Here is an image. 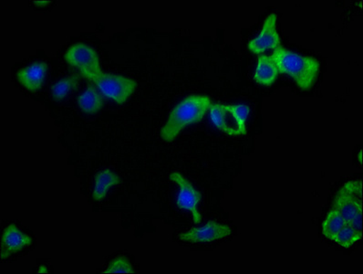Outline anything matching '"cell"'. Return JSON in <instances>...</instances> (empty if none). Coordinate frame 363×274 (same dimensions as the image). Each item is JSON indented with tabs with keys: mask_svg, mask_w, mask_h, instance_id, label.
<instances>
[{
	"mask_svg": "<svg viewBox=\"0 0 363 274\" xmlns=\"http://www.w3.org/2000/svg\"><path fill=\"white\" fill-rule=\"evenodd\" d=\"M231 234V229L227 225L210 221L202 228H196L181 234L179 239L189 242H211L227 238Z\"/></svg>",
	"mask_w": 363,
	"mask_h": 274,
	"instance_id": "9c48e42d",
	"label": "cell"
},
{
	"mask_svg": "<svg viewBox=\"0 0 363 274\" xmlns=\"http://www.w3.org/2000/svg\"><path fill=\"white\" fill-rule=\"evenodd\" d=\"M211 100L206 95H190L182 101L171 111L161 136L164 141L171 142L189 124L200 122L211 106Z\"/></svg>",
	"mask_w": 363,
	"mask_h": 274,
	"instance_id": "6da1fadb",
	"label": "cell"
},
{
	"mask_svg": "<svg viewBox=\"0 0 363 274\" xmlns=\"http://www.w3.org/2000/svg\"><path fill=\"white\" fill-rule=\"evenodd\" d=\"M362 237V231H358L348 223L344 227L340 229L335 237L333 238L334 241L343 248H350L354 245L357 241L361 240Z\"/></svg>",
	"mask_w": 363,
	"mask_h": 274,
	"instance_id": "2e32d148",
	"label": "cell"
},
{
	"mask_svg": "<svg viewBox=\"0 0 363 274\" xmlns=\"http://www.w3.org/2000/svg\"><path fill=\"white\" fill-rule=\"evenodd\" d=\"M66 62L81 70L82 75H100L101 70L97 53L84 44H75L65 53Z\"/></svg>",
	"mask_w": 363,
	"mask_h": 274,
	"instance_id": "8992f818",
	"label": "cell"
},
{
	"mask_svg": "<svg viewBox=\"0 0 363 274\" xmlns=\"http://www.w3.org/2000/svg\"><path fill=\"white\" fill-rule=\"evenodd\" d=\"M333 209L340 212L347 223L355 217L362 214V181H350L342 187L334 200Z\"/></svg>",
	"mask_w": 363,
	"mask_h": 274,
	"instance_id": "5b68a950",
	"label": "cell"
},
{
	"mask_svg": "<svg viewBox=\"0 0 363 274\" xmlns=\"http://www.w3.org/2000/svg\"><path fill=\"white\" fill-rule=\"evenodd\" d=\"M279 69L272 56L260 55L257 60L255 81L257 84L269 86L275 82Z\"/></svg>",
	"mask_w": 363,
	"mask_h": 274,
	"instance_id": "7c38bea8",
	"label": "cell"
},
{
	"mask_svg": "<svg viewBox=\"0 0 363 274\" xmlns=\"http://www.w3.org/2000/svg\"><path fill=\"white\" fill-rule=\"evenodd\" d=\"M352 227L358 229L359 231H362V214H359L355 217L352 221L348 223Z\"/></svg>",
	"mask_w": 363,
	"mask_h": 274,
	"instance_id": "d6986e66",
	"label": "cell"
},
{
	"mask_svg": "<svg viewBox=\"0 0 363 274\" xmlns=\"http://www.w3.org/2000/svg\"><path fill=\"white\" fill-rule=\"evenodd\" d=\"M272 57L279 72L291 76L299 88L308 90L313 86L320 71L316 59L291 52L282 46L274 50Z\"/></svg>",
	"mask_w": 363,
	"mask_h": 274,
	"instance_id": "7a4b0ae2",
	"label": "cell"
},
{
	"mask_svg": "<svg viewBox=\"0 0 363 274\" xmlns=\"http://www.w3.org/2000/svg\"><path fill=\"white\" fill-rule=\"evenodd\" d=\"M47 69L46 63L35 62L17 73L18 82L28 91L36 92L43 84Z\"/></svg>",
	"mask_w": 363,
	"mask_h": 274,
	"instance_id": "8fae6325",
	"label": "cell"
},
{
	"mask_svg": "<svg viewBox=\"0 0 363 274\" xmlns=\"http://www.w3.org/2000/svg\"><path fill=\"white\" fill-rule=\"evenodd\" d=\"M78 104L84 113L95 114L103 107L104 100L100 94H98V92L90 86L78 98Z\"/></svg>",
	"mask_w": 363,
	"mask_h": 274,
	"instance_id": "5bb4252c",
	"label": "cell"
},
{
	"mask_svg": "<svg viewBox=\"0 0 363 274\" xmlns=\"http://www.w3.org/2000/svg\"><path fill=\"white\" fill-rule=\"evenodd\" d=\"M135 273L132 264L128 259L124 257L116 258L111 261L109 266L104 273Z\"/></svg>",
	"mask_w": 363,
	"mask_h": 274,
	"instance_id": "ac0fdd59",
	"label": "cell"
},
{
	"mask_svg": "<svg viewBox=\"0 0 363 274\" xmlns=\"http://www.w3.org/2000/svg\"><path fill=\"white\" fill-rule=\"evenodd\" d=\"M40 270H39V273H43H43H48V272H47V270H46V267H40Z\"/></svg>",
	"mask_w": 363,
	"mask_h": 274,
	"instance_id": "ffe728a7",
	"label": "cell"
},
{
	"mask_svg": "<svg viewBox=\"0 0 363 274\" xmlns=\"http://www.w3.org/2000/svg\"><path fill=\"white\" fill-rule=\"evenodd\" d=\"M277 18L278 17L275 13L267 16L259 36L248 43V49L251 53L260 54L267 50H276L281 46V41L277 31Z\"/></svg>",
	"mask_w": 363,
	"mask_h": 274,
	"instance_id": "ba28073f",
	"label": "cell"
},
{
	"mask_svg": "<svg viewBox=\"0 0 363 274\" xmlns=\"http://www.w3.org/2000/svg\"><path fill=\"white\" fill-rule=\"evenodd\" d=\"M33 240L18 229L14 224L9 225L3 232L1 241V259L18 253L24 248L30 246Z\"/></svg>",
	"mask_w": 363,
	"mask_h": 274,
	"instance_id": "30bf717a",
	"label": "cell"
},
{
	"mask_svg": "<svg viewBox=\"0 0 363 274\" xmlns=\"http://www.w3.org/2000/svg\"><path fill=\"white\" fill-rule=\"evenodd\" d=\"M84 76L85 78L94 81L105 97L113 99L118 104L125 103L127 99L133 94L136 87L135 81L123 77V76L108 75L104 72L97 75H86Z\"/></svg>",
	"mask_w": 363,
	"mask_h": 274,
	"instance_id": "277c9868",
	"label": "cell"
},
{
	"mask_svg": "<svg viewBox=\"0 0 363 274\" xmlns=\"http://www.w3.org/2000/svg\"><path fill=\"white\" fill-rule=\"evenodd\" d=\"M170 180L179 187L177 196V206L181 209L189 210L193 216L194 221L199 224L201 222V214L199 212V205L201 195L193 185L179 173L170 175Z\"/></svg>",
	"mask_w": 363,
	"mask_h": 274,
	"instance_id": "52a82bcc",
	"label": "cell"
},
{
	"mask_svg": "<svg viewBox=\"0 0 363 274\" xmlns=\"http://www.w3.org/2000/svg\"><path fill=\"white\" fill-rule=\"evenodd\" d=\"M95 187L94 191V199L100 202L104 199L108 192L114 185L120 183V178L113 172L104 170L99 172L95 177Z\"/></svg>",
	"mask_w": 363,
	"mask_h": 274,
	"instance_id": "4fadbf2b",
	"label": "cell"
},
{
	"mask_svg": "<svg viewBox=\"0 0 363 274\" xmlns=\"http://www.w3.org/2000/svg\"><path fill=\"white\" fill-rule=\"evenodd\" d=\"M79 82L78 75L69 76L57 82L52 87V95L56 100H62L65 98L69 92L76 88Z\"/></svg>",
	"mask_w": 363,
	"mask_h": 274,
	"instance_id": "e0dca14e",
	"label": "cell"
},
{
	"mask_svg": "<svg viewBox=\"0 0 363 274\" xmlns=\"http://www.w3.org/2000/svg\"><path fill=\"white\" fill-rule=\"evenodd\" d=\"M209 109L213 124L222 132L232 136L246 135V121L250 114L247 105L212 104Z\"/></svg>",
	"mask_w": 363,
	"mask_h": 274,
	"instance_id": "3957f363",
	"label": "cell"
},
{
	"mask_svg": "<svg viewBox=\"0 0 363 274\" xmlns=\"http://www.w3.org/2000/svg\"><path fill=\"white\" fill-rule=\"evenodd\" d=\"M347 224L345 219L340 214L336 209H331L323 225V234L325 237L333 240L335 235L340 231V229Z\"/></svg>",
	"mask_w": 363,
	"mask_h": 274,
	"instance_id": "9a60e30c",
	"label": "cell"
}]
</instances>
